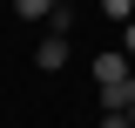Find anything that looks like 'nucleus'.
Returning <instances> with one entry per match:
<instances>
[{"mask_svg": "<svg viewBox=\"0 0 135 128\" xmlns=\"http://www.w3.org/2000/svg\"><path fill=\"white\" fill-rule=\"evenodd\" d=\"M128 47H122V54H95V88H115V81H128Z\"/></svg>", "mask_w": 135, "mask_h": 128, "instance_id": "nucleus-1", "label": "nucleus"}, {"mask_svg": "<svg viewBox=\"0 0 135 128\" xmlns=\"http://www.w3.org/2000/svg\"><path fill=\"white\" fill-rule=\"evenodd\" d=\"M68 34H47V41H41V47H34V67H41V74H54V67H68Z\"/></svg>", "mask_w": 135, "mask_h": 128, "instance_id": "nucleus-2", "label": "nucleus"}, {"mask_svg": "<svg viewBox=\"0 0 135 128\" xmlns=\"http://www.w3.org/2000/svg\"><path fill=\"white\" fill-rule=\"evenodd\" d=\"M54 7H61V0H14V14H20V20H47Z\"/></svg>", "mask_w": 135, "mask_h": 128, "instance_id": "nucleus-3", "label": "nucleus"}, {"mask_svg": "<svg viewBox=\"0 0 135 128\" xmlns=\"http://www.w3.org/2000/svg\"><path fill=\"white\" fill-rule=\"evenodd\" d=\"M101 14H108V20H128V14H135V0H101Z\"/></svg>", "mask_w": 135, "mask_h": 128, "instance_id": "nucleus-4", "label": "nucleus"}, {"mask_svg": "<svg viewBox=\"0 0 135 128\" xmlns=\"http://www.w3.org/2000/svg\"><path fill=\"white\" fill-rule=\"evenodd\" d=\"M128 121H135V67H128Z\"/></svg>", "mask_w": 135, "mask_h": 128, "instance_id": "nucleus-5", "label": "nucleus"}]
</instances>
